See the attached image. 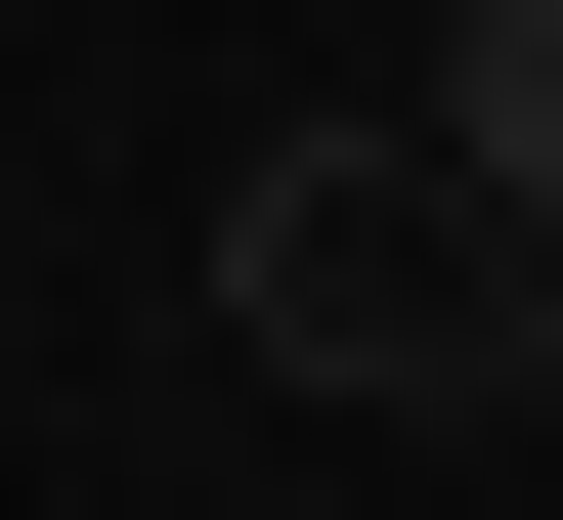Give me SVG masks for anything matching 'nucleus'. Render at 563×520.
<instances>
[{
  "label": "nucleus",
  "mask_w": 563,
  "mask_h": 520,
  "mask_svg": "<svg viewBox=\"0 0 563 520\" xmlns=\"http://www.w3.org/2000/svg\"><path fill=\"white\" fill-rule=\"evenodd\" d=\"M217 347L347 390V434H477V174L433 131H261L217 174Z\"/></svg>",
  "instance_id": "nucleus-1"
},
{
  "label": "nucleus",
  "mask_w": 563,
  "mask_h": 520,
  "mask_svg": "<svg viewBox=\"0 0 563 520\" xmlns=\"http://www.w3.org/2000/svg\"><path fill=\"white\" fill-rule=\"evenodd\" d=\"M433 174H477V218H563V0H433V87H390Z\"/></svg>",
  "instance_id": "nucleus-2"
},
{
  "label": "nucleus",
  "mask_w": 563,
  "mask_h": 520,
  "mask_svg": "<svg viewBox=\"0 0 563 520\" xmlns=\"http://www.w3.org/2000/svg\"><path fill=\"white\" fill-rule=\"evenodd\" d=\"M477 434H563V218H477Z\"/></svg>",
  "instance_id": "nucleus-3"
}]
</instances>
